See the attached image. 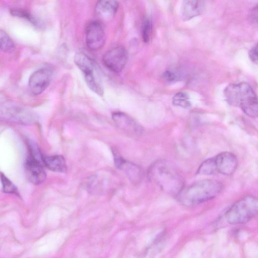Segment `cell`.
Returning a JSON list of instances; mask_svg holds the SVG:
<instances>
[{
    "instance_id": "1",
    "label": "cell",
    "mask_w": 258,
    "mask_h": 258,
    "mask_svg": "<svg viewBox=\"0 0 258 258\" xmlns=\"http://www.w3.org/2000/svg\"><path fill=\"white\" fill-rule=\"evenodd\" d=\"M149 178L164 191L177 196L183 187V179L175 166L161 160L156 161L148 170Z\"/></svg>"
},
{
    "instance_id": "2",
    "label": "cell",
    "mask_w": 258,
    "mask_h": 258,
    "mask_svg": "<svg viewBox=\"0 0 258 258\" xmlns=\"http://www.w3.org/2000/svg\"><path fill=\"white\" fill-rule=\"evenodd\" d=\"M223 184L214 179H204L183 187L176 196L178 201L186 206L196 205L211 200L222 190Z\"/></svg>"
},
{
    "instance_id": "3",
    "label": "cell",
    "mask_w": 258,
    "mask_h": 258,
    "mask_svg": "<svg viewBox=\"0 0 258 258\" xmlns=\"http://www.w3.org/2000/svg\"><path fill=\"white\" fill-rule=\"evenodd\" d=\"M224 95L230 104L239 107L249 117H258V98L247 83L230 84L225 88Z\"/></svg>"
},
{
    "instance_id": "4",
    "label": "cell",
    "mask_w": 258,
    "mask_h": 258,
    "mask_svg": "<svg viewBox=\"0 0 258 258\" xmlns=\"http://www.w3.org/2000/svg\"><path fill=\"white\" fill-rule=\"evenodd\" d=\"M258 215V198L246 196L235 203L226 212L225 219L231 225L245 224Z\"/></svg>"
},
{
    "instance_id": "5",
    "label": "cell",
    "mask_w": 258,
    "mask_h": 258,
    "mask_svg": "<svg viewBox=\"0 0 258 258\" xmlns=\"http://www.w3.org/2000/svg\"><path fill=\"white\" fill-rule=\"evenodd\" d=\"M127 60V51L122 46H117L110 48L102 57V61L106 68L116 73H120L123 70Z\"/></svg>"
},
{
    "instance_id": "6",
    "label": "cell",
    "mask_w": 258,
    "mask_h": 258,
    "mask_svg": "<svg viewBox=\"0 0 258 258\" xmlns=\"http://www.w3.org/2000/svg\"><path fill=\"white\" fill-rule=\"evenodd\" d=\"M105 41V35L102 23L96 20L90 22L85 29V42L89 49H100Z\"/></svg>"
},
{
    "instance_id": "7",
    "label": "cell",
    "mask_w": 258,
    "mask_h": 258,
    "mask_svg": "<svg viewBox=\"0 0 258 258\" xmlns=\"http://www.w3.org/2000/svg\"><path fill=\"white\" fill-rule=\"evenodd\" d=\"M1 114L5 119L19 123H32L36 119L35 115L30 111L13 105L2 107Z\"/></svg>"
},
{
    "instance_id": "8",
    "label": "cell",
    "mask_w": 258,
    "mask_h": 258,
    "mask_svg": "<svg viewBox=\"0 0 258 258\" xmlns=\"http://www.w3.org/2000/svg\"><path fill=\"white\" fill-rule=\"evenodd\" d=\"M52 75L51 69L48 67L41 68L34 72L28 81L31 92L35 95L42 93L49 86Z\"/></svg>"
},
{
    "instance_id": "9",
    "label": "cell",
    "mask_w": 258,
    "mask_h": 258,
    "mask_svg": "<svg viewBox=\"0 0 258 258\" xmlns=\"http://www.w3.org/2000/svg\"><path fill=\"white\" fill-rule=\"evenodd\" d=\"M42 162L29 154L25 161L24 168L28 180L33 184H39L45 179L46 174Z\"/></svg>"
},
{
    "instance_id": "10",
    "label": "cell",
    "mask_w": 258,
    "mask_h": 258,
    "mask_svg": "<svg viewBox=\"0 0 258 258\" xmlns=\"http://www.w3.org/2000/svg\"><path fill=\"white\" fill-rule=\"evenodd\" d=\"M112 118L117 127L127 134L139 136L143 132L142 126L128 115L121 112H114Z\"/></svg>"
},
{
    "instance_id": "11",
    "label": "cell",
    "mask_w": 258,
    "mask_h": 258,
    "mask_svg": "<svg viewBox=\"0 0 258 258\" xmlns=\"http://www.w3.org/2000/svg\"><path fill=\"white\" fill-rule=\"evenodd\" d=\"M214 158L217 173L230 175L237 168V158L231 152H223L214 156Z\"/></svg>"
},
{
    "instance_id": "12",
    "label": "cell",
    "mask_w": 258,
    "mask_h": 258,
    "mask_svg": "<svg viewBox=\"0 0 258 258\" xmlns=\"http://www.w3.org/2000/svg\"><path fill=\"white\" fill-rule=\"evenodd\" d=\"M118 8V3L115 1L102 0L98 1L95 7V14L97 21L108 22L115 16Z\"/></svg>"
},
{
    "instance_id": "13",
    "label": "cell",
    "mask_w": 258,
    "mask_h": 258,
    "mask_svg": "<svg viewBox=\"0 0 258 258\" xmlns=\"http://www.w3.org/2000/svg\"><path fill=\"white\" fill-rule=\"evenodd\" d=\"M113 155L116 167L123 170L133 182H140L142 177L141 168L136 164L125 160L116 152H114Z\"/></svg>"
},
{
    "instance_id": "14",
    "label": "cell",
    "mask_w": 258,
    "mask_h": 258,
    "mask_svg": "<svg viewBox=\"0 0 258 258\" xmlns=\"http://www.w3.org/2000/svg\"><path fill=\"white\" fill-rule=\"evenodd\" d=\"M205 8V3L202 1H183L181 6V15L182 19L188 21L201 15Z\"/></svg>"
},
{
    "instance_id": "15",
    "label": "cell",
    "mask_w": 258,
    "mask_h": 258,
    "mask_svg": "<svg viewBox=\"0 0 258 258\" xmlns=\"http://www.w3.org/2000/svg\"><path fill=\"white\" fill-rule=\"evenodd\" d=\"M42 161L43 165L51 171L64 172L67 170L66 162L61 155H42Z\"/></svg>"
},
{
    "instance_id": "16",
    "label": "cell",
    "mask_w": 258,
    "mask_h": 258,
    "mask_svg": "<svg viewBox=\"0 0 258 258\" xmlns=\"http://www.w3.org/2000/svg\"><path fill=\"white\" fill-rule=\"evenodd\" d=\"M74 62L84 75L94 73L95 64L94 60L83 52L76 53Z\"/></svg>"
},
{
    "instance_id": "17",
    "label": "cell",
    "mask_w": 258,
    "mask_h": 258,
    "mask_svg": "<svg viewBox=\"0 0 258 258\" xmlns=\"http://www.w3.org/2000/svg\"><path fill=\"white\" fill-rule=\"evenodd\" d=\"M217 173L214 157L205 160L197 171V174L200 175H211Z\"/></svg>"
},
{
    "instance_id": "18",
    "label": "cell",
    "mask_w": 258,
    "mask_h": 258,
    "mask_svg": "<svg viewBox=\"0 0 258 258\" xmlns=\"http://www.w3.org/2000/svg\"><path fill=\"white\" fill-rule=\"evenodd\" d=\"M0 48L4 52L10 53L15 50V45L8 34L4 31L0 30Z\"/></svg>"
},
{
    "instance_id": "19",
    "label": "cell",
    "mask_w": 258,
    "mask_h": 258,
    "mask_svg": "<svg viewBox=\"0 0 258 258\" xmlns=\"http://www.w3.org/2000/svg\"><path fill=\"white\" fill-rule=\"evenodd\" d=\"M84 78L87 86L92 91L99 95H103V88L96 80L94 73L84 75Z\"/></svg>"
},
{
    "instance_id": "20",
    "label": "cell",
    "mask_w": 258,
    "mask_h": 258,
    "mask_svg": "<svg viewBox=\"0 0 258 258\" xmlns=\"http://www.w3.org/2000/svg\"><path fill=\"white\" fill-rule=\"evenodd\" d=\"M172 103L175 106L183 108H188L191 106L188 95L183 92H178L174 95Z\"/></svg>"
},
{
    "instance_id": "21",
    "label": "cell",
    "mask_w": 258,
    "mask_h": 258,
    "mask_svg": "<svg viewBox=\"0 0 258 258\" xmlns=\"http://www.w3.org/2000/svg\"><path fill=\"white\" fill-rule=\"evenodd\" d=\"M141 32L143 40L148 43L150 40L152 32V22L149 18H145L144 19Z\"/></svg>"
},
{
    "instance_id": "22",
    "label": "cell",
    "mask_w": 258,
    "mask_h": 258,
    "mask_svg": "<svg viewBox=\"0 0 258 258\" xmlns=\"http://www.w3.org/2000/svg\"><path fill=\"white\" fill-rule=\"evenodd\" d=\"M1 178L4 192L18 195L16 186L2 172L1 173Z\"/></svg>"
},
{
    "instance_id": "23",
    "label": "cell",
    "mask_w": 258,
    "mask_h": 258,
    "mask_svg": "<svg viewBox=\"0 0 258 258\" xmlns=\"http://www.w3.org/2000/svg\"><path fill=\"white\" fill-rule=\"evenodd\" d=\"M10 13L14 16L21 17L27 19L33 24V25L37 27L39 25L37 21L29 13L25 10L19 9H14L10 11Z\"/></svg>"
},
{
    "instance_id": "24",
    "label": "cell",
    "mask_w": 258,
    "mask_h": 258,
    "mask_svg": "<svg viewBox=\"0 0 258 258\" xmlns=\"http://www.w3.org/2000/svg\"><path fill=\"white\" fill-rule=\"evenodd\" d=\"M163 78L168 82H175L180 79V76L174 71L167 70L163 74Z\"/></svg>"
},
{
    "instance_id": "25",
    "label": "cell",
    "mask_w": 258,
    "mask_h": 258,
    "mask_svg": "<svg viewBox=\"0 0 258 258\" xmlns=\"http://www.w3.org/2000/svg\"><path fill=\"white\" fill-rule=\"evenodd\" d=\"M249 57L253 63L258 64V43L254 45L249 50Z\"/></svg>"
},
{
    "instance_id": "26",
    "label": "cell",
    "mask_w": 258,
    "mask_h": 258,
    "mask_svg": "<svg viewBox=\"0 0 258 258\" xmlns=\"http://www.w3.org/2000/svg\"><path fill=\"white\" fill-rule=\"evenodd\" d=\"M250 20L254 23H258V5L255 7L250 12Z\"/></svg>"
}]
</instances>
